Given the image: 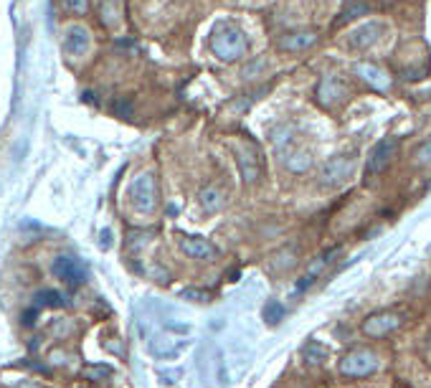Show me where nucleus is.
Segmentation results:
<instances>
[{
    "label": "nucleus",
    "mask_w": 431,
    "mask_h": 388,
    "mask_svg": "<svg viewBox=\"0 0 431 388\" xmlns=\"http://www.w3.org/2000/svg\"><path fill=\"white\" fill-rule=\"evenodd\" d=\"M350 3H358V0H345V6H350Z\"/></svg>",
    "instance_id": "obj_34"
},
{
    "label": "nucleus",
    "mask_w": 431,
    "mask_h": 388,
    "mask_svg": "<svg viewBox=\"0 0 431 388\" xmlns=\"http://www.w3.org/2000/svg\"><path fill=\"white\" fill-rule=\"evenodd\" d=\"M302 358H305L310 366H322V363L327 361V348L325 345H320L317 340H310L302 348Z\"/></svg>",
    "instance_id": "obj_22"
},
{
    "label": "nucleus",
    "mask_w": 431,
    "mask_h": 388,
    "mask_svg": "<svg viewBox=\"0 0 431 388\" xmlns=\"http://www.w3.org/2000/svg\"><path fill=\"white\" fill-rule=\"evenodd\" d=\"M393 3H398V0H378V6H383V8L393 6Z\"/></svg>",
    "instance_id": "obj_33"
},
{
    "label": "nucleus",
    "mask_w": 431,
    "mask_h": 388,
    "mask_svg": "<svg viewBox=\"0 0 431 388\" xmlns=\"http://www.w3.org/2000/svg\"><path fill=\"white\" fill-rule=\"evenodd\" d=\"M348 97H350V87L338 74H325L317 81V87H315V99H317L320 107L325 109L340 107L343 102H348Z\"/></svg>",
    "instance_id": "obj_5"
},
{
    "label": "nucleus",
    "mask_w": 431,
    "mask_h": 388,
    "mask_svg": "<svg viewBox=\"0 0 431 388\" xmlns=\"http://www.w3.org/2000/svg\"><path fill=\"white\" fill-rule=\"evenodd\" d=\"M107 6L109 8L102 6V23H104V26H114V23H117V6H114V0H109Z\"/></svg>",
    "instance_id": "obj_27"
},
{
    "label": "nucleus",
    "mask_w": 431,
    "mask_h": 388,
    "mask_svg": "<svg viewBox=\"0 0 431 388\" xmlns=\"http://www.w3.org/2000/svg\"><path fill=\"white\" fill-rule=\"evenodd\" d=\"M51 272H53V277L64 282L67 287H79V284H84L86 282V267L71 254L56 256L51 264Z\"/></svg>",
    "instance_id": "obj_8"
},
{
    "label": "nucleus",
    "mask_w": 431,
    "mask_h": 388,
    "mask_svg": "<svg viewBox=\"0 0 431 388\" xmlns=\"http://www.w3.org/2000/svg\"><path fill=\"white\" fill-rule=\"evenodd\" d=\"M86 388H94V386H86Z\"/></svg>",
    "instance_id": "obj_36"
},
{
    "label": "nucleus",
    "mask_w": 431,
    "mask_h": 388,
    "mask_svg": "<svg viewBox=\"0 0 431 388\" xmlns=\"http://www.w3.org/2000/svg\"><path fill=\"white\" fill-rule=\"evenodd\" d=\"M183 297H186V300H196V302H206L208 292H203V289H183Z\"/></svg>",
    "instance_id": "obj_29"
},
{
    "label": "nucleus",
    "mask_w": 431,
    "mask_h": 388,
    "mask_svg": "<svg viewBox=\"0 0 431 388\" xmlns=\"http://www.w3.org/2000/svg\"><path fill=\"white\" fill-rule=\"evenodd\" d=\"M34 307H64V295L56 292V289H41L34 297Z\"/></svg>",
    "instance_id": "obj_20"
},
{
    "label": "nucleus",
    "mask_w": 431,
    "mask_h": 388,
    "mask_svg": "<svg viewBox=\"0 0 431 388\" xmlns=\"http://www.w3.org/2000/svg\"><path fill=\"white\" fill-rule=\"evenodd\" d=\"M246 48H249V41H246L244 31L231 23H221V26L213 28L211 34V54L219 61L226 64H233L246 56Z\"/></svg>",
    "instance_id": "obj_1"
},
{
    "label": "nucleus",
    "mask_w": 431,
    "mask_h": 388,
    "mask_svg": "<svg viewBox=\"0 0 431 388\" xmlns=\"http://www.w3.org/2000/svg\"><path fill=\"white\" fill-rule=\"evenodd\" d=\"M15 388H41V386H39V383H34V381H20Z\"/></svg>",
    "instance_id": "obj_32"
},
{
    "label": "nucleus",
    "mask_w": 431,
    "mask_h": 388,
    "mask_svg": "<svg viewBox=\"0 0 431 388\" xmlns=\"http://www.w3.org/2000/svg\"><path fill=\"white\" fill-rule=\"evenodd\" d=\"M261 317H264L266 325H279L285 320V305L279 300H266L264 310H261Z\"/></svg>",
    "instance_id": "obj_24"
},
{
    "label": "nucleus",
    "mask_w": 431,
    "mask_h": 388,
    "mask_svg": "<svg viewBox=\"0 0 431 388\" xmlns=\"http://www.w3.org/2000/svg\"><path fill=\"white\" fill-rule=\"evenodd\" d=\"M198 201H200V208H203L206 214H219L221 208L226 206V193L219 186H206L203 190H200Z\"/></svg>",
    "instance_id": "obj_17"
},
{
    "label": "nucleus",
    "mask_w": 431,
    "mask_h": 388,
    "mask_svg": "<svg viewBox=\"0 0 431 388\" xmlns=\"http://www.w3.org/2000/svg\"><path fill=\"white\" fill-rule=\"evenodd\" d=\"M398 158V140L396 137H383V140H378V145L371 150V155H368V165H365V170H368V175H381L383 170H388L391 167V162Z\"/></svg>",
    "instance_id": "obj_10"
},
{
    "label": "nucleus",
    "mask_w": 431,
    "mask_h": 388,
    "mask_svg": "<svg viewBox=\"0 0 431 388\" xmlns=\"http://www.w3.org/2000/svg\"><path fill=\"white\" fill-rule=\"evenodd\" d=\"M429 348H431V335H429Z\"/></svg>",
    "instance_id": "obj_35"
},
{
    "label": "nucleus",
    "mask_w": 431,
    "mask_h": 388,
    "mask_svg": "<svg viewBox=\"0 0 431 388\" xmlns=\"http://www.w3.org/2000/svg\"><path fill=\"white\" fill-rule=\"evenodd\" d=\"M269 267H272L277 275H285V272H289V269L297 267V251H294L292 247L279 249L277 254L272 256V261H269Z\"/></svg>",
    "instance_id": "obj_18"
},
{
    "label": "nucleus",
    "mask_w": 431,
    "mask_h": 388,
    "mask_svg": "<svg viewBox=\"0 0 431 388\" xmlns=\"http://www.w3.org/2000/svg\"><path fill=\"white\" fill-rule=\"evenodd\" d=\"M272 142H274V148H277L279 155H287L289 150H292V127L282 125V127L272 130Z\"/></svg>",
    "instance_id": "obj_23"
},
{
    "label": "nucleus",
    "mask_w": 431,
    "mask_h": 388,
    "mask_svg": "<svg viewBox=\"0 0 431 388\" xmlns=\"http://www.w3.org/2000/svg\"><path fill=\"white\" fill-rule=\"evenodd\" d=\"M64 6L71 15H86L89 13V0H64Z\"/></svg>",
    "instance_id": "obj_26"
},
{
    "label": "nucleus",
    "mask_w": 431,
    "mask_h": 388,
    "mask_svg": "<svg viewBox=\"0 0 431 388\" xmlns=\"http://www.w3.org/2000/svg\"><path fill=\"white\" fill-rule=\"evenodd\" d=\"M413 162L418 167H429L431 165V140L421 142L416 150H413Z\"/></svg>",
    "instance_id": "obj_25"
},
{
    "label": "nucleus",
    "mask_w": 431,
    "mask_h": 388,
    "mask_svg": "<svg viewBox=\"0 0 431 388\" xmlns=\"http://www.w3.org/2000/svg\"><path fill=\"white\" fill-rule=\"evenodd\" d=\"M178 247H180V251H183L186 256H191V259H198V261H216L219 259V247H216L211 239H206V236L180 234Z\"/></svg>",
    "instance_id": "obj_9"
},
{
    "label": "nucleus",
    "mask_w": 431,
    "mask_h": 388,
    "mask_svg": "<svg viewBox=\"0 0 431 388\" xmlns=\"http://www.w3.org/2000/svg\"><path fill=\"white\" fill-rule=\"evenodd\" d=\"M335 256H340V249H330V251L320 254L317 259L312 261L310 267H307V272L302 275V279L297 282V292H305L307 287H312V284H315V279H317V277L322 275L327 267H330L332 261H335Z\"/></svg>",
    "instance_id": "obj_15"
},
{
    "label": "nucleus",
    "mask_w": 431,
    "mask_h": 388,
    "mask_svg": "<svg viewBox=\"0 0 431 388\" xmlns=\"http://www.w3.org/2000/svg\"><path fill=\"white\" fill-rule=\"evenodd\" d=\"M112 109H114V114H117V117H130V114H132V102L130 99H114V104H112Z\"/></svg>",
    "instance_id": "obj_28"
},
{
    "label": "nucleus",
    "mask_w": 431,
    "mask_h": 388,
    "mask_svg": "<svg viewBox=\"0 0 431 388\" xmlns=\"http://www.w3.org/2000/svg\"><path fill=\"white\" fill-rule=\"evenodd\" d=\"M371 13V6L365 3V0H358V3H350V6H345V11L340 13V18H335V28H343L348 26L350 20L360 18V15H368Z\"/></svg>",
    "instance_id": "obj_19"
},
{
    "label": "nucleus",
    "mask_w": 431,
    "mask_h": 388,
    "mask_svg": "<svg viewBox=\"0 0 431 388\" xmlns=\"http://www.w3.org/2000/svg\"><path fill=\"white\" fill-rule=\"evenodd\" d=\"M381 36H383V23L368 20V23H363V26H358L353 31L350 39H348V46H350L353 51H365V48H371L373 43H378Z\"/></svg>",
    "instance_id": "obj_14"
},
{
    "label": "nucleus",
    "mask_w": 431,
    "mask_h": 388,
    "mask_svg": "<svg viewBox=\"0 0 431 388\" xmlns=\"http://www.w3.org/2000/svg\"><path fill=\"white\" fill-rule=\"evenodd\" d=\"M130 203L137 214H153L160 206L158 178L153 173H139L130 186Z\"/></svg>",
    "instance_id": "obj_2"
},
{
    "label": "nucleus",
    "mask_w": 431,
    "mask_h": 388,
    "mask_svg": "<svg viewBox=\"0 0 431 388\" xmlns=\"http://www.w3.org/2000/svg\"><path fill=\"white\" fill-rule=\"evenodd\" d=\"M112 373H114L112 366H104V363H89V366L81 368V378H84V381H92V383H102Z\"/></svg>",
    "instance_id": "obj_21"
},
{
    "label": "nucleus",
    "mask_w": 431,
    "mask_h": 388,
    "mask_svg": "<svg viewBox=\"0 0 431 388\" xmlns=\"http://www.w3.org/2000/svg\"><path fill=\"white\" fill-rule=\"evenodd\" d=\"M401 322H404L401 312H396V310H381V312L368 314L363 325H360V330H363L365 338L381 340V338H385V335H391L393 330L401 328Z\"/></svg>",
    "instance_id": "obj_7"
},
{
    "label": "nucleus",
    "mask_w": 431,
    "mask_h": 388,
    "mask_svg": "<svg viewBox=\"0 0 431 388\" xmlns=\"http://www.w3.org/2000/svg\"><path fill=\"white\" fill-rule=\"evenodd\" d=\"M355 173V155H335L320 170V183L327 188H338L348 183Z\"/></svg>",
    "instance_id": "obj_6"
},
{
    "label": "nucleus",
    "mask_w": 431,
    "mask_h": 388,
    "mask_svg": "<svg viewBox=\"0 0 431 388\" xmlns=\"http://www.w3.org/2000/svg\"><path fill=\"white\" fill-rule=\"evenodd\" d=\"M353 74L358 76L360 81H365L371 89H376V92H388V87H391V76L385 74L381 67L371 64V61H355L353 64Z\"/></svg>",
    "instance_id": "obj_12"
},
{
    "label": "nucleus",
    "mask_w": 431,
    "mask_h": 388,
    "mask_svg": "<svg viewBox=\"0 0 431 388\" xmlns=\"http://www.w3.org/2000/svg\"><path fill=\"white\" fill-rule=\"evenodd\" d=\"M109 239H112V234H109V231H102L100 247H102V249H109Z\"/></svg>",
    "instance_id": "obj_31"
},
{
    "label": "nucleus",
    "mask_w": 431,
    "mask_h": 388,
    "mask_svg": "<svg viewBox=\"0 0 431 388\" xmlns=\"http://www.w3.org/2000/svg\"><path fill=\"white\" fill-rule=\"evenodd\" d=\"M233 158H236L241 181H244L246 186H254V183L261 181V175H264V162H261V153H259L256 142L241 140L239 145H233Z\"/></svg>",
    "instance_id": "obj_4"
},
{
    "label": "nucleus",
    "mask_w": 431,
    "mask_h": 388,
    "mask_svg": "<svg viewBox=\"0 0 431 388\" xmlns=\"http://www.w3.org/2000/svg\"><path fill=\"white\" fill-rule=\"evenodd\" d=\"M381 368V358L371 348H353L340 358L338 370L345 378H368Z\"/></svg>",
    "instance_id": "obj_3"
},
{
    "label": "nucleus",
    "mask_w": 431,
    "mask_h": 388,
    "mask_svg": "<svg viewBox=\"0 0 431 388\" xmlns=\"http://www.w3.org/2000/svg\"><path fill=\"white\" fill-rule=\"evenodd\" d=\"M317 39V31H310V28H305V31H289V34L279 36L277 48L285 51V54H299V51H307L310 46H315Z\"/></svg>",
    "instance_id": "obj_13"
},
{
    "label": "nucleus",
    "mask_w": 431,
    "mask_h": 388,
    "mask_svg": "<svg viewBox=\"0 0 431 388\" xmlns=\"http://www.w3.org/2000/svg\"><path fill=\"white\" fill-rule=\"evenodd\" d=\"M89 46H92V34H89L84 26H67L64 28L61 48H64V54L67 56H71V59H81V56H86Z\"/></svg>",
    "instance_id": "obj_11"
},
{
    "label": "nucleus",
    "mask_w": 431,
    "mask_h": 388,
    "mask_svg": "<svg viewBox=\"0 0 431 388\" xmlns=\"http://www.w3.org/2000/svg\"><path fill=\"white\" fill-rule=\"evenodd\" d=\"M36 314H39V310L31 307L26 314H23V322H26V325H34V322H36Z\"/></svg>",
    "instance_id": "obj_30"
},
{
    "label": "nucleus",
    "mask_w": 431,
    "mask_h": 388,
    "mask_svg": "<svg viewBox=\"0 0 431 388\" xmlns=\"http://www.w3.org/2000/svg\"><path fill=\"white\" fill-rule=\"evenodd\" d=\"M282 160H285V165H287V170L289 173H294V175H302V173H307L312 167V153H307V150H297V148H292L287 155H282Z\"/></svg>",
    "instance_id": "obj_16"
}]
</instances>
